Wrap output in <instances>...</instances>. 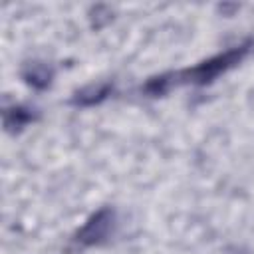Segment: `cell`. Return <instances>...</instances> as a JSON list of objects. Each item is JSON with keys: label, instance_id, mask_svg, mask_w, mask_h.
Returning <instances> with one entry per match:
<instances>
[{"label": "cell", "instance_id": "1", "mask_svg": "<svg viewBox=\"0 0 254 254\" xmlns=\"http://www.w3.org/2000/svg\"><path fill=\"white\" fill-rule=\"evenodd\" d=\"M250 46L252 42L248 40L246 44H240V46H234L230 50H226L224 54H218V56H212L204 62H200L198 65L194 67H189V69H183L179 73H169L171 75V83H208L212 81L214 77H218L220 73L228 71L230 67H234L238 62H242L246 58V54L250 52Z\"/></svg>", "mask_w": 254, "mask_h": 254}, {"label": "cell", "instance_id": "2", "mask_svg": "<svg viewBox=\"0 0 254 254\" xmlns=\"http://www.w3.org/2000/svg\"><path fill=\"white\" fill-rule=\"evenodd\" d=\"M115 222V212L111 208H101L97 210L75 234V240L83 246H93L99 244L101 240H105L113 228Z\"/></svg>", "mask_w": 254, "mask_h": 254}, {"label": "cell", "instance_id": "3", "mask_svg": "<svg viewBox=\"0 0 254 254\" xmlns=\"http://www.w3.org/2000/svg\"><path fill=\"white\" fill-rule=\"evenodd\" d=\"M111 91H113V85H111V83L89 85V87L79 89V91L73 95L71 103H73V105H81V107H85V105H95V103L103 101L107 95H111Z\"/></svg>", "mask_w": 254, "mask_h": 254}, {"label": "cell", "instance_id": "4", "mask_svg": "<svg viewBox=\"0 0 254 254\" xmlns=\"http://www.w3.org/2000/svg\"><path fill=\"white\" fill-rule=\"evenodd\" d=\"M32 119H34L32 109L22 107V105H14V107L6 109V113H4V125H6V129H10V131L22 129V127L28 125Z\"/></svg>", "mask_w": 254, "mask_h": 254}, {"label": "cell", "instance_id": "5", "mask_svg": "<svg viewBox=\"0 0 254 254\" xmlns=\"http://www.w3.org/2000/svg\"><path fill=\"white\" fill-rule=\"evenodd\" d=\"M22 75H24V79H26L30 85L42 89V87H46V85L50 83V79H52V69H50L46 64H30V65L24 69Z\"/></svg>", "mask_w": 254, "mask_h": 254}]
</instances>
